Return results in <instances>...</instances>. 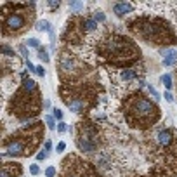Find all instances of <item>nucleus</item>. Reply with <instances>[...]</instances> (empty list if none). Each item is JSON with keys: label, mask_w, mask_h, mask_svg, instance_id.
<instances>
[{"label": "nucleus", "mask_w": 177, "mask_h": 177, "mask_svg": "<svg viewBox=\"0 0 177 177\" xmlns=\"http://www.w3.org/2000/svg\"><path fill=\"white\" fill-rule=\"evenodd\" d=\"M45 156H47V149H42L38 155H37V158H38V160H44Z\"/></svg>", "instance_id": "nucleus-21"}, {"label": "nucleus", "mask_w": 177, "mask_h": 177, "mask_svg": "<svg viewBox=\"0 0 177 177\" xmlns=\"http://www.w3.org/2000/svg\"><path fill=\"white\" fill-rule=\"evenodd\" d=\"M139 35L144 40L151 42V44H168V42H174V33L172 30L168 28L167 23H163L162 19H153L149 23H144L141 28L136 30Z\"/></svg>", "instance_id": "nucleus-3"}, {"label": "nucleus", "mask_w": 177, "mask_h": 177, "mask_svg": "<svg viewBox=\"0 0 177 177\" xmlns=\"http://www.w3.org/2000/svg\"><path fill=\"white\" fill-rule=\"evenodd\" d=\"M102 54L115 64H127L139 58V49L128 38L122 35H113L104 42Z\"/></svg>", "instance_id": "nucleus-1"}, {"label": "nucleus", "mask_w": 177, "mask_h": 177, "mask_svg": "<svg viewBox=\"0 0 177 177\" xmlns=\"http://www.w3.org/2000/svg\"><path fill=\"white\" fill-rule=\"evenodd\" d=\"M163 97L167 99L168 102H172V101H174V96H172V94H170V92H165V94H163Z\"/></svg>", "instance_id": "nucleus-23"}, {"label": "nucleus", "mask_w": 177, "mask_h": 177, "mask_svg": "<svg viewBox=\"0 0 177 177\" xmlns=\"http://www.w3.org/2000/svg\"><path fill=\"white\" fill-rule=\"evenodd\" d=\"M66 127H68L66 123H63V122H59V127H58V130H59V132H66Z\"/></svg>", "instance_id": "nucleus-22"}, {"label": "nucleus", "mask_w": 177, "mask_h": 177, "mask_svg": "<svg viewBox=\"0 0 177 177\" xmlns=\"http://www.w3.org/2000/svg\"><path fill=\"white\" fill-rule=\"evenodd\" d=\"M2 52H5L7 56H12V50H11L9 47H2Z\"/></svg>", "instance_id": "nucleus-28"}, {"label": "nucleus", "mask_w": 177, "mask_h": 177, "mask_svg": "<svg viewBox=\"0 0 177 177\" xmlns=\"http://www.w3.org/2000/svg\"><path fill=\"white\" fill-rule=\"evenodd\" d=\"M30 172H31V175H38V174H40V167L37 163H33L30 167Z\"/></svg>", "instance_id": "nucleus-17"}, {"label": "nucleus", "mask_w": 177, "mask_h": 177, "mask_svg": "<svg viewBox=\"0 0 177 177\" xmlns=\"http://www.w3.org/2000/svg\"><path fill=\"white\" fill-rule=\"evenodd\" d=\"M45 123H47L49 128H54V118L52 116H45Z\"/></svg>", "instance_id": "nucleus-19"}, {"label": "nucleus", "mask_w": 177, "mask_h": 177, "mask_svg": "<svg viewBox=\"0 0 177 177\" xmlns=\"http://www.w3.org/2000/svg\"><path fill=\"white\" fill-rule=\"evenodd\" d=\"M134 76H136L134 70H125V71H122V78H123V80H132Z\"/></svg>", "instance_id": "nucleus-12"}, {"label": "nucleus", "mask_w": 177, "mask_h": 177, "mask_svg": "<svg viewBox=\"0 0 177 177\" xmlns=\"http://www.w3.org/2000/svg\"><path fill=\"white\" fill-rule=\"evenodd\" d=\"M54 116H56L58 120H61L63 118V111L61 110H54Z\"/></svg>", "instance_id": "nucleus-24"}, {"label": "nucleus", "mask_w": 177, "mask_h": 177, "mask_svg": "<svg viewBox=\"0 0 177 177\" xmlns=\"http://www.w3.org/2000/svg\"><path fill=\"white\" fill-rule=\"evenodd\" d=\"M172 137H174L172 130H162V132L158 134V142L162 146H168V144L172 142Z\"/></svg>", "instance_id": "nucleus-9"}, {"label": "nucleus", "mask_w": 177, "mask_h": 177, "mask_svg": "<svg viewBox=\"0 0 177 177\" xmlns=\"http://www.w3.org/2000/svg\"><path fill=\"white\" fill-rule=\"evenodd\" d=\"M64 148H66V146H64V142H59L56 149H58V153H61V151H64Z\"/></svg>", "instance_id": "nucleus-27"}, {"label": "nucleus", "mask_w": 177, "mask_h": 177, "mask_svg": "<svg viewBox=\"0 0 177 177\" xmlns=\"http://www.w3.org/2000/svg\"><path fill=\"white\" fill-rule=\"evenodd\" d=\"M162 80H163V84H165V87H167V88H172V76H170V75H163V76H162Z\"/></svg>", "instance_id": "nucleus-13"}, {"label": "nucleus", "mask_w": 177, "mask_h": 177, "mask_svg": "<svg viewBox=\"0 0 177 177\" xmlns=\"http://www.w3.org/2000/svg\"><path fill=\"white\" fill-rule=\"evenodd\" d=\"M82 7H84V4H82V2H71V4H70V9L71 11H82Z\"/></svg>", "instance_id": "nucleus-16"}, {"label": "nucleus", "mask_w": 177, "mask_h": 177, "mask_svg": "<svg viewBox=\"0 0 177 177\" xmlns=\"http://www.w3.org/2000/svg\"><path fill=\"white\" fill-rule=\"evenodd\" d=\"M2 177H9V175H7V174H5V172H2Z\"/></svg>", "instance_id": "nucleus-29"}, {"label": "nucleus", "mask_w": 177, "mask_h": 177, "mask_svg": "<svg viewBox=\"0 0 177 177\" xmlns=\"http://www.w3.org/2000/svg\"><path fill=\"white\" fill-rule=\"evenodd\" d=\"M104 12H96V21H104Z\"/></svg>", "instance_id": "nucleus-20"}, {"label": "nucleus", "mask_w": 177, "mask_h": 177, "mask_svg": "<svg viewBox=\"0 0 177 177\" xmlns=\"http://www.w3.org/2000/svg\"><path fill=\"white\" fill-rule=\"evenodd\" d=\"M132 11V5L128 4V2H120V4H115L113 5V12L116 16H123V14H128Z\"/></svg>", "instance_id": "nucleus-7"}, {"label": "nucleus", "mask_w": 177, "mask_h": 177, "mask_svg": "<svg viewBox=\"0 0 177 177\" xmlns=\"http://www.w3.org/2000/svg\"><path fill=\"white\" fill-rule=\"evenodd\" d=\"M38 56H40L42 61H47V59H49V54H47V50H45L44 47H40V49H38Z\"/></svg>", "instance_id": "nucleus-15"}, {"label": "nucleus", "mask_w": 177, "mask_h": 177, "mask_svg": "<svg viewBox=\"0 0 177 177\" xmlns=\"http://www.w3.org/2000/svg\"><path fill=\"white\" fill-rule=\"evenodd\" d=\"M45 175H47V177H54V175H56V167H49L47 170H45Z\"/></svg>", "instance_id": "nucleus-18"}, {"label": "nucleus", "mask_w": 177, "mask_h": 177, "mask_svg": "<svg viewBox=\"0 0 177 177\" xmlns=\"http://www.w3.org/2000/svg\"><path fill=\"white\" fill-rule=\"evenodd\" d=\"M158 116H160L158 106H155L144 96H136L127 104V118L130 123L136 125L137 128L155 123L158 120Z\"/></svg>", "instance_id": "nucleus-2"}, {"label": "nucleus", "mask_w": 177, "mask_h": 177, "mask_svg": "<svg viewBox=\"0 0 177 177\" xmlns=\"http://www.w3.org/2000/svg\"><path fill=\"white\" fill-rule=\"evenodd\" d=\"M76 68H78V63H76L75 56H71V54H61V58L58 61V70L61 71L63 76H68L71 73H75Z\"/></svg>", "instance_id": "nucleus-5"}, {"label": "nucleus", "mask_w": 177, "mask_h": 177, "mask_svg": "<svg viewBox=\"0 0 177 177\" xmlns=\"http://www.w3.org/2000/svg\"><path fill=\"white\" fill-rule=\"evenodd\" d=\"M37 30L38 31H50V23L45 21V19H40V21L37 23Z\"/></svg>", "instance_id": "nucleus-10"}, {"label": "nucleus", "mask_w": 177, "mask_h": 177, "mask_svg": "<svg viewBox=\"0 0 177 177\" xmlns=\"http://www.w3.org/2000/svg\"><path fill=\"white\" fill-rule=\"evenodd\" d=\"M85 28H87L88 31H94L96 28H97V23H96V19H87V21H85Z\"/></svg>", "instance_id": "nucleus-11"}, {"label": "nucleus", "mask_w": 177, "mask_h": 177, "mask_svg": "<svg viewBox=\"0 0 177 177\" xmlns=\"http://www.w3.org/2000/svg\"><path fill=\"white\" fill-rule=\"evenodd\" d=\"M37 75H38V76H44V75H45V70H44L42 66H38V68H37Z\"/></svg>", "instance_id": "nucleus-26"}, {"label": "nucleus", "mask_w": 177, "mask_h": 177, "mask_svg": "<svg viewBox=\"0 0 177 177\" xmlns=\"http://www.w3.org/2000/svg\"><path fill=\"white\" fill-rule=\"evenodd\" d=\"M162 54L165 56V59H163V64H165V66H172L174 63L177 61V50H175V49L163 50Z\"/></svg>", "instance_id": "nucleus-8"}, {"label": "nucleus", "mask_w": 177, "mask_h": 177, "mask_svg": "<svg viewBox=\"0 0 177 177\" xmlns=\"http://www.w3.org/2000/svg\"><path fill=\"white\" fill-rule=\"evenodd\" d=\"M24 151V141L23 139H12L5 146V156H19Z\"/></svg>", "instance_id": "nucleus-6"}, {"label": "nucleus", "mask_w": 177, "mask_h": 177, "mask_svg": "<svg viewBox=\"0 0 177 177\" xmlns=\"http://www.w3.org/2000/svg\"><path fill=\"white\" fill-rule=\"evenodd\" d=\"M30 47H35V49H40V42H38V38H28V42H26Z\"/></svg>", "instance_id": "nucleus-14"}, {"label": "nucleus", "mask_w": 177, "mask_h": 177, "mask_svg": "<svg viewBox=\"0 0 177 177\" xmlns=\"http://www.w3.org/2000/svg\"><path fill=\"white\" fill-rule=\"evenodd\" d=\"M26 24V16L23 12H11L5 16L4 23H2V30L5 35H12L21 31V28Z\"/></svg>", "instance_id": "nucleus-4"}, {"label": "nucleus", "mask_w": 177, "mask_h": 177, "mask_svg": "<svg viewBox=\"0 0 177 177\" xmlns=\"http://www.w3.org/2000/svg\"><path fill=\"white\" fill-rule=\"evenodd\" d=\"M148 88H149V92H151V94H153V96H155V97H156V99H158V96H160V94H158V92H156V88H153V87H151V85H148Z\"/></svg>", "instance_id": "nucleus-25"}]
</instances>
